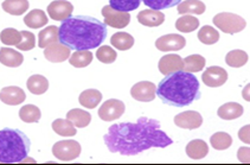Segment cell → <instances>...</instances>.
I'll use <instances>...</instances> for the list:
<instances>
[{"instance_id": "cell-17", "label": "cell", "mask_w": 250, "mask_h": 165, "mask_svg": "<svg viewBox=\"0 0 250 165\" xmlns=\"http://www.w3.org/2000/svg\"><path fill=\"white\" fill-rule=\"evenodd\" d=\"M138 22L148 27H155L162 25L165 22V15L162 11L157 10H144L139 12Z\"/></svg>"}, {"instance_id": "cell-13", "label": "cell", "mask_w": 250, "mask_h": 165, "mask_svg": "<svg viewBox=\"0 0 250 165\" xmlns=\"http://www.w3.org/2000/svg\"><path fill=\"white\" fill-rule=\"evenodd\" d=\"M174 124L180 128L186 130H196L201 127L203 124V118L201 114L196 111H186L177 114L174 117Z\"/></svg>"}, {"instance_id": "cell-21", "label": "cell", "mask_w": 250, "mask_h": 165, "mask_svg": "<svg viewBox=\"0 0 250 165\" xmlns=\"http://www.w3.org/2000/svg\"><path fill=\"white\" fill-rule=\"evenodd\" d=\"M205 12V4L201 0H184L178 5L179 15H203Z\"/></svg>"}, {"instance_id": "cell-36", "label": "cell", "mask_w": 250, "mask_h": 165, "mask_svg": "<svg viewBox=\"0 0 250 165\" xmlns=\"http://www.w3.org/2000/svg\"><path fill=\"white\" fill-rule=\"evenodd\" d=\"M198 40L203 44L211 46V44L217 43L219 40V33L216 29H213L210 25H205L198 31Z\"/></svg>"}, {"instance_id": "cell-41", "label": "cell", "mask_w": 250, "mask_h": 165, "mask_svg": "<svg viewBox=\"0 0 250 165\" xmlns=\"http://www.w3.org/2000/svg\"><path fill=\"white\" fill-rule=\"evenodd\" d=\"M21 42L17 46L19 50H23V51H29L35 47L36 46V38L35 35L30 31H21Z\"/></svg>"}, {"instance_id": "cell-24", "label": "cell", "mask_w": 250, "mask_h": 165, "mask_svg": "<svg viewBox=\"0 0 250 165\" xmlns=\"http://www.w3.org/2000/svg\"><path fill=\"white\" fill-rule=\"evenodd\" d=\"M27 89L35 95H42L49 88V81L43 75H32L26 82Z\"/></svg>"}, {"instance_id": "cell-32", "label": "cell", "mask_w": 250, "mask_h": 165, "mask_svg": "<svg viewBox=\"0 0 250 165\" xmlns=\"http://www.w3.org/2000/svg\"><path fill=\"white\" fill-rule=\"evenodd\" d=\"M91 61H93V54L89 50H76L69 58L71 66L76 68H84L91 63Z\"/></svg>"}, {"instance_id": "cell-19", "label": "cell", "mask_w": 250, "mask_h": 165, "mask_svg": "<svg viewBox=\"0 0 250 165\" xmlns=\"http://www.w3.org/2000/svg\"><path fill=\"white\" fill-rule=\"evenodd\" d=\"M243 112V106L240 105V103L228 102L218 108L217 114L219 118L223 120H234L242 117Z\"/></svg>"}, {"instance_id": "cell-39", "label": "cell", "mask_w": 250, "mask_h": 165, "mask_svg": "<svg viewBox=\"0 0 250 165\" xmlns=\"http://www.w3.org/2000/svg\"><path fill=\"white\" fill-rule=\"evenodd\" d=\"M96 56H97V60H99L100 62L105 63V64H110V63L115 62L116 57H118V54H116V51L113 49V47H110L108 46H104V47H101L97 49Z\"/></svg>"}, {"instance_id": "cell-23", "label": "cell", "mask_w": 250, "mask_h": 165, "mask_svg": "<svg viewBox=\"0 0 250 165\" xmlns=\"http://www.w3.org/2000/svg\"><path fill=\"white\" fill-rule=\"evenodd\" d=\"M58 41H60V27L55 26V25L42 30L38 35V46L40 47H44V49L49 47L50 44L56 43Z\"/></svg>"}, {"instance_id": "cell-22", "label": "cell", "mask_w": 250, "mask_h": 165, "mask_svg": "<svg viewBox=\"0 0 250 165\" xmlns=\"http://www.w3.org/2000/svg\"><path fill=\"white\" fill-rule=\"evenodd\" d=\"M48 21L49 19L46 17L45 12L42 10H38V8L32 10L31 12H29L24 17V23L30 29H40V27L48 24Z\"/></svg>"}, {"instance_id": "cell-42", "label": "cell", "mask_w": 250, "mask_h": 165, "mask_svg": "<svg viewBox=\"0 0 250 165\" xmlns=\"http://www.w3.org/2000/svg\"><path fill=\"white\" fill-rule=\"evenodd\" d=\"M237 158L241 163H250V147H240L237 151Z\"/></svg>"}, {"instance_id": "cell-33", "label": "cell", "mask_w": 250, "mask_h": 165, "mask_svg": "<svg viewBox=\"0 0 250 165\" xmlns=\"http://www.w3.org/2000/svg\"><path fill=\"white\" fill-rule=\"evenodd\" d=\"M210 144L215 150H227L232 145V138L226 132H217L211 136Z\"/></svg>"}, {"instance_id": "cell-1", "label": "cell", "mask_w": 250, "mask_h": 165, "mask_svg": "<svg viewBox=\"0 0 250 165\" xmlns=\"http://www.w3.org/2000/svg\"><path fill=\"white\" fill-rule=\"evenodd\" d=\"M104 139L110 152L122 156H135L151 147H166L173 142L162 131L158 120L144 117L137 122L112 125Z\"/></svg>"}, {"instance_id": "cell-12", "label": "cell", "mask_w": 250, "mask_h": 165, "mask_svg": "<svg viewBox=\"0 0 250 165\" xmlns=\"http://www.w3.org/2000/svg\"><path fill=\"white\" fill-rule=\"evenodd\" d=\"M74 11V6L68 0H55L48 6V13L54 21H65Z\"/></svg>"}, {"instance_id": "cell-34", "label": "cell", "mask_w": 250, "mask_h": 165, "mask_svg": "<svg viewBox=\"0 0 250 165\" xmlns=\"http://www.w3.org/2000/svg\"><path fill=\"white\" fill-rule=\"evenodd\" d=\"M226 62L228 66L232 67V68H241L248 62V54L243 50H232V51L228 52Z\"/></svg>"}, {"instance_id": "cell-20", "label": "cell", "mask_w": 250, "mask_h": 165, "mask_svg": "<svg viewBox=\"0 0 250 165\" xmlns=\"http://www.w3.org/2000/svg\"><path fill=\"white\" fill-rule=\"evenodd\" d=\"M209 152V146L202 139H194L191 141L186 146V155L191 159H203Z\"/></svg>"}, {"instance_id": "cell-5", "label": "cell", "mask_w": 250, "mask_h": 165, "mask_svg": "<svg viewBox=\"0 0 250 165\" xmlns=\"http://www.w3.org/2000/svg\"><path fill=\"white\" fill-rule=\"evenodd\" d=\"M213 24L219 30L226 33H230V35L241 32L246 29L247 25L242 17L229 12H222L216 15L213 17Z\"/></svg>"}, {"instance_id": "cell-25", "label": "cell", "mask_w": 250, "mask_h": 165, "mask_svg": "<svg viewBox=\"0 0 250 165\" xmlns=\"http://www.w3.org/2000/svg\"><path fill=\"white\" fill-rule=\"evenodd\" d=\"M102 100V94L100 93L97 89H87V91L82 92L79 97V101L83 107L93 110V108L97 107Z\"/></svg>"}, {"instance_id": "cell-16", "label": "cell", "mask_w": 250, "mask_h": 165, "mask_svg": "<svg viewBox=\"0 0 250 165\" xmlns=\"http://www.w3.org/2000/svg\"><path fill=\"white\" fill-rule=\"evenodd\" d=\"M26 99V94L19 87H5L0 91V100L8 106H17L23 103Z\"/></svg>"}, {"instance_id": "cell-3", "label": "cell", "mask_w": 250, "mask_h": 165, "mask_svg": "<svg viewBox=\"0 0 250 165\" xmlns=\"http://www.w3.org/2000/svg\"><path fill=\"white\" fill-rule=\"evenodd\" d=\"M157 95L166 105L184 107L201 97V88L192 72L180 71L167 75L160 81Z\"/></svg>"}, {"instance_id": "cell-30", "label": "cell", "mask_w": 250, "mask_h": 165, "mask_svg": "<svg viewBox=\"0 0 250 165\" xmlns=\"http://www.w3.org/2000/svg\"><path fill=\"white\" fill-rule=\"evenodd\" d=\"M199 26V21L196 17L191 15H183L180 18L177 19L176 22V27L178 31L188 33L192 32L196 29H198Z\"/></svg>"}, {"instance_id": "cell-38", "label": "cell", "mask_w": 250, "mask_h": 165, "mask_svg": "<svg viewBox=\"0 0 250 165\" xmlns=\"http://www.w3.org/2000/svg\"><path fill=\"white\" fill-rule=\"evenodd\" d=\"M141 0H109V6L116 11L130 12L140 6Z\"/></svg>"}, {"instance_id": "cell-11", "label": "cell", "mask_w": 250, "mask_h": 165, "mask_svg": "<svg viewBox=\"0 0 250 165\" xmlns=\"http://www.w3.org/2000/svg\"><path fill=\"white\" fill-rule=\"evenodd\" d=\"M202 80L205 86L216 88V87L223 86L224 83L227 82L228 72L226 69H223L222 67L212 66L209 67L207 71L203 72Z\"/></svg>"}, {"instance_id": "cell-35", "label": "cell", "mask_w": 250, "mask_h": 165, "mask_svg": "<svg viewBox=\"0 0 250 165\" xmlns=\"http://www.w3.org/2000/svg\"><path fill=\"white\" fill-rule=\"evenodd\" d=\"M205 58L201 55H190L184 58V71L198 72L205 67Z\"/></svg>"}, {"instance_id": "cell-8", "label": "cell", "mask_w": 250, "mask_h": 165, "mask_svg": "<svg viewBox=\"0 0 250 165\" xmlns=\"http://www.w3.org/2000/svg\"><path fill=\"white\" fill-rule=\"evenodd\" d=\"M125 113V103L116 99L107 100L99 108V117L104 121H114Z\"/></svg>"}, {"instance_id": "cell-4", "label": "cell", "mask_w": 250, "mask_h": 165, "mask_svg": "<svg viewBox=\"0 0 250 165\" xmlns=\"http://www.w3.org/2000/svg\"><path fill=\"white\" fill-rule=\"evenodd\" d=\"M30 152V139L19 130H0V163H23Z\"/></svg>"}, {"instance_id": "cell-2", "label": "cell", "mask_w": 250, "mask_h": 165, "mask_svg": "<svg viewBox=\"0 0 250 165\" xmlns=\"http://www.w3.org/2000/svg\"><path fill=\"white\" fill-rule=\"evenodd\" d=\"M107 37L105 24L89 16L69 17L60 27V42L71 50L99 47Z\"/></svg>"}, {"instance_id": "cell-10", "label": "cell", "mask_w": 250, "mask_h": 165, "mask_svg": "<svg viewBox=\"0 0 250 165\" xmlns=\"http://www.w3.org/2000/svg\"><path fill=\"white\" fill-rule=\"evenodd\" d=\"M186 46V40L183 36L168 33L155 41V47L160 51H179Z\"/></svg>"}, {"instance_id": "cell-28", "label": "cell", "mask_w": 250, "mask_h": 165, "mask_svg": "<svg viewBox=\"0 0 250 165\" xmlns=\"http://www.w3.org/2000/svg\"><path fill=\"white\" fill-rule=\"evenodd\" d=\"M110 43L118 50L125 51V50H128L134 46V38L127 32H116L110 38Z\"/></svg>"}, {"instance_id": "cell-43", "label": "cell", "mask_w": 250, "mask_h": 165, "mask_svg": "<svg viewBox=\"0 0 250 165\" xmlns=\"http://www.w3.org/2000/svg\"><path fill=\"white\" fill-rule=\"evenodd\" d=\"M238 138L242 142L250 144V125H246L238 131Z\"/></svg>"}, {"instance_id": "cell-7", "label": "cell", "mask_w": 250, "mask_h": 165, "mask_svg": "<svg viewBox=\"0 0 250 165\" xmlns=\"http://www.w3.org/2000/svg\"><path fill=\"white\" fill-rule=\"evenodd\" d=\"M102 16L104 17V24L108 26L115 27V29H124L130 22V15L128 12L116 11L109 5H105L102 8Z\"/></svg>"}, {"instance_id": "cell-26", "label": "cell", "mask_w": 250, "mask_h": 165, "mask_svg": "<svg viewBox=\"0 0 250 165\" xmlns=\"http://www.w3.org/2000/svg\"><path fill=\"white\" fill-rule=\"evenodd\" d=\"M66 119L70 120L75 125V127H87L91 121V116L87 111L79 110V108H74V110L69 111L66 113Z\"/></svg>"}, {"instance_id": "cell-6", "label": "cell", "mask_w": 250, "mask_h": 165, "mask_svg": "<svg viewBox=\"0 0 250 165\" xmlns=\"http://www.w3.org/2000/svg\"><path fill=\"white\" fill-rule=\"evenodd\" d=\"M81 145L75 141H57L52 147V153L57 159L62 162L74 161L81 155Z\"/></svg>"}, {"instance_id": "cell-40", "label": "cell", "mask_w": 250, "mask_h": 165, "mask_svg": "<svg viewBox=\"0 0 250 165\" xmlns=\"http://www.w3.org/2000/svg\"><path fill=\"white\" fill-rule=\"evenodd\" d=\"M143 1L146 6L152 8V10L160 11L179 5L182 0H143Z\"/></svg>"}, {"instance_id": "cell-44", "label": "cell", "mask_w": 250, "mask_h": 165, "mask_svg": "<svg viewBox=\"0 0 250 165\" xmlns=\"http://www.w3.org/2000/svg\"><path fill=\"white\" fill-rule=\"evenodd\" d=\"M242 96H243V99L246 100V101H249L250 102V83H248V85H247L243 88Z\"/></svg>"}, {"instance_id": "cell-9", "label": "cell", "mask_w": 250, "mask_h": 165, "mask_svg": "<svg viewBox=\"0 0 250 165\" xmlns=\"http://www.w3.org/2000/svg\"><path fill=\"white\" fill-rule=\"evenodd\" d=\"M155 94H157L155 85L149 81H140V82L135 83L130 89V95L133 99L140 102L153 101Z\"/></svg>"}, {"instance_id": "cell-29", "label": "cell", "mask_w": 250, "mask_h": 165, "mask_svg": "<svg viewBox=\"0 0 250 165\" xmlns=\"http://www.w3.org/2000/svg\"><path fill=\"white\" fill-rule=\"evenodd\" d=\"M52 130L58 136L62 137H74L76 134V127L70 120L68 119H56L52 122Z\"/></svg>"}, {"instance_id": "cell-15", "label": "cell", "mask_w": 250, "mask_h": 165, "mask_svg": "<svg viewBox=\"0 0 250 165\" xmlns=\"http://www.w3.org/2000/svg\"><path fill=\"white\" fill-rule=\"evenodd\" d=\"M70 47H68L64 44L60 42H56L54 44H50L49 47H45L44 50V56L50 62L52 63H60L64 62V61L70 58Z\"/></svg>"}, {"instance_id": "cell-31", "label": "cell", "mask_w": 250, "mask_h": 165, "mask_svg": "<svg viewBox=\"0 0 250 165\" xmlns=\"http://www.w3.org/2000/svg\"><path fill=\"white\" fill-rule=\"evenodd\" d=\"M42 117L41 110L35 105H25L19 110V118L24 122L31 124V122H38Z\"/></svg>"}, {"instance_id": "cell-27", "label": "cell", "mask_w": 250, "mask_h": 165, "mask_svg": "<svg viewBox=\"0 0 250 165\" xmlns=\"http://www.w3.org/2000/svg\"><path fill=\"white\" fill-rule=\"evenodd\" d=\"M2 10L12 16H21L29 10L27 0H5L1 4Z\"/></svg>"}, {"instance_id": "cell-18", "label": "cell", "mask_w": 250, "mask_h": 165, "mask_svg": "<svg viewBox=\"0 0 250 165\" xmlns=\"http://www.w3.org/2000/svg\"><path fill=\"white\" fill-rule=\"evenodd\" d=\"M24 61V56L19 51L10 49V47H1L0 49V63L10 68H17Z\"/></svg>"}, {"instance_id": "cell-37", "label": "cell", "mask_w": 250, "mask_h": 165, "mask_svg": "<svg viewBox=\"0 0 250 165\" xmlns=\"http://www.w3.org/2000/svg\"><path fill=\"white\" fill-rule=\"evenodd\" d=\"M0 40L5 46H18L21 42V33L18 30L7 27L0 32Z\"/></svg>"}, {"instance_id": "cell-14", "label": "cell", "mask_w": 250, "mask_h": 165, "mask_svg": "<svg viewBox=\"0 0 250 165\" xmlns=\"http://www.w3.org/2000/svg\"><path fill=\"white\" fill-rule=\"evenodd\" d=\"M158 67H159V71L165 76H167L173 72L183 71L184 69V60L179 55L168 54L160 58Z\"/></svg>"}]
</instances>
